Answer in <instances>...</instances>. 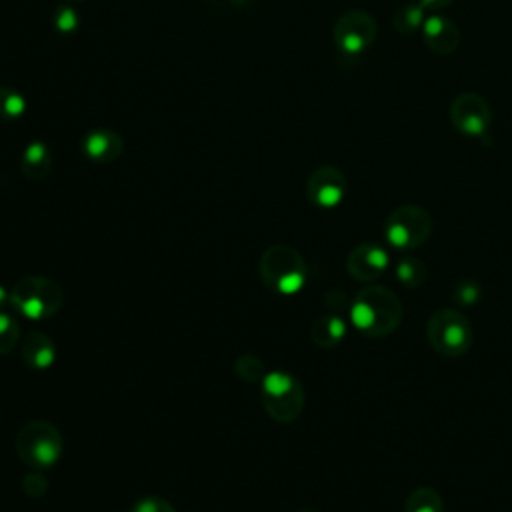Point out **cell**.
Here are the masks:
<instances>
[{
  "label": "cell",
  "instance_id": "6da1fadb",
  "mask_svg": "<svg viewBox=\"0 0 512 512\" xmlns=\"http://www.w3.org/2000/svg\"><path fill=\"white\" fill-rule=\"evenodd\" d=\"M350 322L368 338L388 336L402 322V302L388 286L368 284L350 302Z\"/></svg>",
  "mask_w": 512,
  "mask_h": 512
},
{
  "label": "cell",
  "instance_id": "7a4b0ae2",
  "mask_svg": "<svg viewBox=\"0 0 512 512\" xmlns=\"http://www.w3.org/2000/svg\"><path fill=\"white\" fill-rule=\"evenodd\" d=\"M262 282L280 296H292L306 284L308 268L302 254L288 244L266 248L258 262Z\"/></svg>",
  "mask_w": 512,
  "mask_h": 512
},
{
  "label": "cell",
  "instance_id": "3957f363",
  "mask_svg": "<svg viewBox=\"0 0 512 512\" xmlns=\"http://www.w3.org/2000/svg\"><path fill=\"white\" fill-rule=\"evenodd\" d=\"M64 292L60 284L46 276H24L10 288V304L30 320H46L60 312Z\"/></svg>",
  "mask_w": 512,
  "mask_h": 512
},
{
  "label": "cell",
  "instance_id": "277c9868",
  "mask_svg": "<svg viewBox=\"0 0 512 512\" xmlns=\"http://www.w3.org/2000/svg\"><path fill=\"white\" fill-rule=\"evenodd\" d=\"M426 340L440 356L456 358L470 350L474 332L468 316L454 308H440L426 322Z\"/></svg>",
  "mask_w": 512,
  "mask_h": 512
},
{
  "label": "cell",
  "instance_id": "5b68a950",
  "mask_svg": "<svg viewBox=\"0 0 512 512\" xmlns=\"http://www.w3.org/2000/svg\"><path fill=\"white\" fill-rule=\"evenodd\" d=\"M260 396L266 414L280 424L294 422L304 410V388L296 376L284 370H270L260 382Z\"/></svg>",
  "mask_w": 512,
  "mask_h": 512
},
{
  "label": "cell",
  "instance_id": "8992f818",
  "mask_svg": "<svg viewBox=\"0 0 512 512\" xmlns=\"http://www.w3.org/2000/svg\"><path fill=\"white\" fill-rule=\"evenodd\" d=\"M16 452L30 468L46 470L62 456V434L46 420H32L18 430Z\"/></svg>",
  "mask_w": 512,
  "mask_h": 512
},
{
  "label": "cell",
  "instance_id": "52a82bcc",
  "mask_svg": "<svg viewBox=\"0 0 512 512\" xmlns=\"http://www.w3.org/2000/svg\"><path fill=\"white\" fill-rule=\"evenodd\" d=\"M432 228L434 220L426 208L418 204H402L388 214L384 222V236L392 248L410 252L430 238Z\"/></svg>",
  "mask_w": 512,
  "mask_h": 512
},
{
  "label": "cell",
  "instance_id": "ba28073f",
  "mask_svg": "<svg viewBox=\"0 0 512 512\" xmlns=\"http://www.w3.org/2000/svg\"><path fill=\"white\" fill-rule=\"evenodd\" d=\"M450 124L468 138H482L492 124V112L484 96L476 92H460L448 106Z\"/></svg>",
  "mask_w": 512,
  "mask_h": 512
},
{
  "label": "cell",
  "instance_id": "9c48e42d",
  "mask_svg": "<svg viewBox=\"0 0 512 512\" xmlns=\"http://www.w3.org/2000/svg\"><path fill=\"white\" fill-rule=\"evenodd\" d=\"M378 34L376 20L370 12L364 10H348L334 22V44L340 52L356 56L372 46Z\"/></svg>",
  "mask_w": 512,
  "mask_h": 512
},
{
  "label": "cell",
  "instance_id": "30bf717a",
  "mask_svg": "<svg viewBox=\"0 0 512 512\" xmlns=\"http://www.w3.org/2000/svg\"><path fill=\"white\" fill-rule=\"evenodd\" d=\"M306 196L318 208H336L346 196V176L336 166H320L306 180Z\"/></svg>",
  "mask_w": 512,
  "mask_h": 512
},
{
  "label": "cell",
  "instance_id": "8fae6325",
  "mask_svg": "<svg viewBox=\"0 0 512 512\" xmlns=\"http://www.w3.org/2000/svg\"><path fill=\"white\" fill-rule=\"evenodd\" d=\"M386 268L388 252L372 242L358 244L346 258V270L358 282H374Z\"/></svg>",
  "mask_w": 512,
  "mask_h": 512
},
{
  "label": "cell",
  "instance_id": "7c38bea8",
  "mask_svg": "<svg viewBox=\"0 0 512 512\" xmlns=\"http://www.w3.org/2000/svg\"><path fill=\"white\" fill-rule=\"evenodd\" d=\"M422 38L426 46L436 54H452L460 44V30L458 26L440 14L426 16L422 26Z\"/></svg>",
  "mask_w": 512,
  "mask_h": 512
},
{
  "label": "cell",
  "instance_id": "4fadbf2b",
  "mask_svg": "<svg viewBox=\"0 0 512 512\" xmlns=\"http://www.w3.org/2000/svg\"><path fill=\"white\" fill-rule=\"evenodd\" d=\"M122 138L110 128H94L82 140V152L92 162H114L122 154Z\"/></svg>",
  "mask_w": 512,
  "mask_h": 512
},
{
  "label": "cell",
  "instance_id": "5bb4252c",
  "mask_svg": "<svg viewBox=\"0 0 512 512\" xmlns=\"http://www.w3.org/2000/svg\"><path fill=\"white\" fill-rule=\"evenodd\" d=\"M22 360L34 370H46L56 362V344L42 330H28L20 342Z\"/></svg>",
  "mask_w": 512,
  "mask_h": 512
},
{
  "label": "cell",
  "instance_id": "9a60e30c",
  "mask_svg": "<svg viewBox=\"0 0 512 512\" xmlns=\"http://www.w3.org/2000/svg\"><path fill=\"white\" fill-rule=\"evenodd\" d=\"M52 168V154L44 142H30L20 158V172L24 174L26 180L38 182L48 176Z\"/></svg>",
  "mask_w": 512,
  "mask_h": 512
},
{
  "label": "cell",
  "instance_id": "2e32d148",
  "mask_svg": "<svg viewBox=\"0 0 512 512\" xmlns=\"http://www.w3.org/2000/svg\"><path fill=\"white\" fill-rule=\"evenodd\" d=\"M346 336V322L338 314L318 316L310 326V338L318 348H334Z\"/></svg>",
  "mask_w": 512,
  "mask_h": 512
},
{
  "label": "cell",
  "instance_id": "e0dca14e",
  "mask_svg": "<svg viewBox=\"0 0 512 512\" xmlns=\"http://www.w3.org/2000/svg\"><path fill=\"white\" fill-rule=\"evenodd\" d=\"M426 10L418 2H408L396 8L392 16V26L400 34H412L416 30H422L424 20H426Z\"/></svg>",
  "mask_w": 512,
  "mask_h": 512
},
{
  "label": "cell",
  "instance_id": "ac0fdd59",
  "mask_svg": "<svg viewBox=\"0 0 512 512\" xmlns=\"http://www.w3.org/2000/svg\"><path fill=\"white\" fill-rule=\"evenodd\" d=\"M404 512H444V502L436 488L420 486L414 488L406 498Z\"/></svg>",
  "mask_w": 512,
  "mask_h": 512
},
{
  "label": "cell",
  "instance_id": "d6986e66",
  "mask_svg": "<svg viewBox=\"0 0 512 512\" xmlns=\"http://www.w3.org/2000/svg\"><path fill=\"white\" fill-rule=\"evenodd\" d=\"M396 278L406 288H418L426 280V266L422 260L406 256L396 264Z\"/></svg>",
  "mask_w": 512,
  "mask_h": 512
},
{
  "label": "cell",
  "instance_id": "ffe728a7",
  "mask_svg": "<svg viewBox=\"0 0 512 512\" xmlns=\"http://www.w3.org/2000/svg\"><path fill=\"white\" fill-rule=\"evenodd\" d=\"M234 372H236L238 378L244 380V382H250V384H256V382H258V384H260L268 370H266L264 362H262L258 356H254V354H242V356H238L236 362H234Z\"/></svg>",
  "mask_w": 512,
  "mask_h": 512
},
{
  "label": "cell",
  "instance_id": "44dd1931",
  "mask_svg": "<svg viewBox=\"0 0 512 512\" xmlns=\"http://www.w3.org/2000/svg\"><path fill=\"white\" fill-rule=\"evenodd\" d=\"M26 112V100L20 92L0 86V118L16 120Z\"/></svg>",
  "mask_w": 512,
  "mask_h": 512
},
{
  "label": "cell",
  "instance_id": "7402d4cb",
  "mask_svg": "<svg viewBox=\"0 0 512 512\" xmlns=\"http://www.w3.org/2000/svg\"><path fill=\"white\" fill-rule=\"evenodd\" d=\"M18 342H20V326L16 318L6 310L0 312V354L14 350Z\"/></svg>",
  "mask_w": 512,
  "mask_h": 512
},
{
  "label": "cell",
  "instance_id": "603a6c76",
  "mask_svg": "<svg viewBox=\"0 0 512 512\" xmlns=\"http://www.w3.org/2000/svg\"><path fill=\"white\" fill-rule=\"evenodd\" d=\"M452 298L458 306H472L482 298V286L472 278L458 280L452 290Z\"/></svg>",
  "mask_w": 512,
  "mask_h": 512
},
{
  "label": "cell",
  "instance_id": "cb8c5ba5",
  "mask_svg": "<svg viewBox=\"0 0 512 512\" xmlns=\"http://www.w3.org/2000/svg\"><path fill=\"white\" fill-rule=\"evenodd\" d=\"M48 490V478L44 476L42 470H30L24 478H22V492L30 498H40L44 496Z\"/></svg>",
  "mask_w": 512,
  "mask_h": 512
},
{
  "label": "cell",
  "instance_id": "d4e9b609",
  "mask_svg": "<svg viewBox=\"0 0 512 512\" xmlns=\"http://www.w3.org/2000/svg\"><path fill=\"white\" fill-rule=\"evenodd\" d=\"M54 26L62 34H72L78 28V16L76 10L68 4H60L54 12Z\"/></svg>",
  "mask_w": 512,
  "mask_h": 512
},
{
  "label": "cell",
  "instance_id": "484cf974",
  "mask_svg": "<svg viewBox=\"0 0 512 512\" xmlns=\"http://www.w3.org/2000/svg\"><path fill=\"white\" fill-rule=\"evenodd\" d=\"M130 512H176V508L160 496H144L132 504Z\"/></svg>",
  "mask_w": 512,
  "mask_h": 512
},
{
  "label": "cell",
  "instance_id": "4316f807",
  "mask_svg": "<svg viewBox=\"0 0 512 512\" xmlns=\"http://www.w3.org/2000/svg\"><path fill=\"white\" fill-rule=\"evenodd\" d=\"M424 10H442L450 6L454 0H416Z\"/></svg>",
  "mask_w": 512,
  "mask_h": 512
},
{
  "label": "cell",
  "instance_id": "83f0119b",
  "mask_svg": "<svg viewBox=\"0 0 512 512\" xmlns=\"http://www.w3.org/2000/svg\"><path fill=\"white\" fill-rule=\"evenodd\" d=\"M6 306H12L10 304V290L0 284V312H4Z\"/></svg>",
  "mask_w": 512,
  "mask_h": 512
},
{
  "label": "cell",
  "instance_id": "f1b7e54d",
  "mask_svg": "<svg viewBox=\"0 0 512 512\" xmlns=\"http://www.w3.org/2000/svg\"><path fill=\"white\" fill-rule=\"evenodd\" d=\"M298 512H312L310 508H302V510H298Z\"/></svg>",
  "mask_w": 512,
  "mask_h": 512
}]
</instances>
